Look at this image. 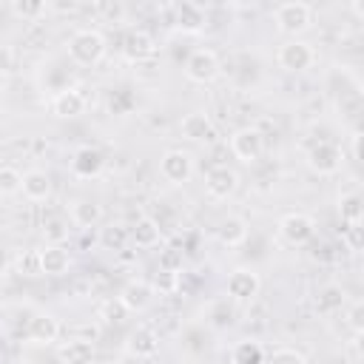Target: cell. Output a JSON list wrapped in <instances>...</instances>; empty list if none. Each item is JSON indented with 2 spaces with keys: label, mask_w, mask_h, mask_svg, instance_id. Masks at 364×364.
Here are the masks:
<instances>
[{
  "label": "cell",
  "mask_w": 364,
  "mask_h": 364,
  "mask_svg": "<svg viewBox=\"0 0 364 364\" xmlns=\"http://www.w3.org/2000/svg\"><path fill=\"white\" fill-rule=\"evenodd\" d=\"M176 28L185 34H199L208 26V11L199 3H182L176 6V17H173Z\"/></svg>",
  "instance_id": "e0dca14e"
},
{
  "label": "cell",
  "mask_w": 364,
  "mask_h": 364,
  "mask_svg": "<svg viewBox=\"0 0 364 364\" xmlns=\"http://www.w3.org/2000/svg\"><path fill=\"white\" fill-rule=\"evenodd\" d=\"M347 324H350L353 333H364V301H355L347 310Z\"/></svg>",
  "instance_id": "e575fe53"
},
{
  "label": "cell",
  "mask_w": 364,
  "mask_h": 364,
  "mask_svg": "<svg viewBox=\"0 0 364 364\" xmlns=\"http://www.w3.org/2000/svg\"><path fill=\"white\" fill-rule=\"evenodd\" d=\"M128 239H131V230H125L122 225H108L100 233V242L105 250H122L128 245Z\"/></svg>",
  "instance_id": "f1b7e54d"
},
{
  "label": "cell",
  "mask_w": 364,
  "mask_h": 364,
  "mask_svg": "<svg viewBox=\"0 0 364 364\" xmlns=\"http://www.w3.org/2000/svg\"><path fill=\"white\" fill-rule=\"evenodd\" d=\"M176 287H179V270L159 267L154 273V290H159V293H176Z\"/></svg>",
  "instance_id": "4dcf8cb0"
},
{
  "label": "cell",
  "mask_w": 364,
  "mask_h": 364,
  "mask_svg": "<svg viewBox=\"0 0 364 364\" xmlns=\"http://www.w3.org/2000/svg\"><path fill=\"white\" fill-rule=\"evenodd\" d=\"M353 344H355V353L364 358V333H355V341Z\"/></svg>",
  "instance_id": "60d3db41"
},
{
  "label": "cell",
  "mask_w": 364,
  "mask_h": 364,
  "mask_svg": "<svg viewBox=\"0 0 364 364\" xmlns=\"http://www.w3.org/2000/svg\"><path fill=\"white\" fill-rule=\"evenodd\" d=\"M350 11L364 20V0H353V3H350Z\"/></svg>",
  "instance_id": "f35d334b"
},
{
  "label": "cell",
  "mask_w": 364,
  "mask_h": 364,
  "mask_svg": "<svg viewBox=\"0 0 364 364\" xmlns=\"http://www.w3.org/2000/svg\"><path fill=\"white\" fill-rule=\"evenodd\" d=\"M338 216L344 225H355L364 222V199L358 193H344L338 199Z\"/></svg>",
  "instance_id": "4316f807"
},
{
  "label": "cell",
  "mask_w": 364,
  "mask_h": 364,
  "mask_svg": "<svg viewBox=\"0 0 364 364\" xmlns=\"http://www.w3.org/2000/svg\"><path fill=\"white\" fill-rule=\"evenodd\" d=\"M273 23H276V28L282 31V34H290L293 40H296V34H301V31H307L310 28V23H313V9L307 6V3H279L276 9H273Z\"/></svg>",
  "instance_id": "7a4b0ae2"
},
{
  "label": "cell",
  "mask_w": 364,
  "mask_h": 364,
  "mask_svg": "<svg viewBox=\"0 0 364 364\" xmlns=\"http://www.w3.org/2000/svg\"><path fill=\"white\" fill-rule=\"evenodd\" d=\"M270 364H307L304 355L299 350H290V347H282L270 355Z\"/></svg>",
  "instance_id": "836d02e7"
},
{
  "label": "cell",
  "mask_w": 364,
  "mask_h": 364,
  "mask_svg": "<svg viewBox=\"0 0 364 364\" xmlns=\"http://www.w3.org/2000/svg\"><path fill=\"white\" fill-rule=\"evenodd\" d=\"M60 336V321L51 313H34L26 324V341L31 344H54Z\"/></svg>",
  "instance_id": "7c38bea8"
},
{
  "label": "cell",
  "mask_w": 364,
  "mask_h": 364,
  "mask_svg": "<svg viewBox=\"0 0 364 364\" xmlns=\"http://www.w3.org/2000/svg\"><path fill=\"white\" fill-rule=\"evenodd\" d=\"M102 219V205L94 199H80L71 205V222L77 228H94Z\"/></svg>",
  "instance_id": "cb8c5ba5"
},
{
  "label": "cell",
  "mask_w": 364,
  "mask_h": 364,
  "mask_svg": "<svg viewBox=\"0 0 364 364\" xmlns=\"http://www.w3.org/2000/svg\"><path fill=\"white\" fill-rule=\"evenodd\" d=\"M125 350L134 355V358H151L159 353V336L151 330V327H136L128 341H125Z\"/></svg>",
  "instance_id": "ac0fdd59"
},
{
  "label": "cell",
  "mask_w": 364,
  "mask_h": 364,
  "mask_svg": "<svg viewBox=\"0 0 364 364\" xmlns=\"http://www.w3.org/2000/svg\"><path fill=\"white\" fill-rule=\"evenodd\" d=\"M230 364H264V350L253 338H242L230 350Z\"/></svg>",
  "instance_id": "d4e9b609"
},
{
  "label": "cell",
  "mask_w": 364,
  "mask_h": 364,
  "mask_svg": "<svg viewBox=\"0 0 364 364\" xmlns=\"http://www.w3.org/2000/svg\"><path fill=\"white\" fill-rule=\"evenodd\" d=\"M185 77H188L191 82H199V85L213 82V80L219 77V57H216L210 48H196V51H191L188 60H185Z\"/></svg>",
  "instance_id": "3957f363"
},
{
  "label": "cell",
  "mask_w": 364,
  "mask_h": 364,
  "mask_svg": "<svg viewBox=\"0 0 364 364\" xmlns=\"http://www.w3.org/2000/svg\"><path fill=\"white\" fill-rule=\"evenodd\" d=\"M179 131H182V136L191 139V142H208V139H213V134H216L210 117L202 114V111L185 114V117L179 119Z\"/></svg>",
  "instance_id": "2e32d148"
},
{
  "label": "cell",
  "mask_w": 364,
  "mask_h": 364,
  "mask_svg": "<svg viewBox=\"0 0 364 364\" xmlns=\"http://www.w3.org/2000/svg\"><path fill=\"white\" fill-rule=\"evenodd\" d=\"M23 196L28 202H46L51 196V176L46 171H26L23 173Z\"/></svg>",
  "instance_id": "44dd1931"
},
{
  "label": "cell",
  "mask_w": 364,
  "mask_h": 364,
  "mask_svg": "<svg viewBox=\"0 0 364 364\" xmlns=\"http://www.w3.org/2000/svg\"><path fill=\"white\" fill-rule=\"evenodd\" d=\"M128 313H142V310H148L151 307V301H154V284H148V282H142V279H134V282H128L122 290H119V299H117Z\"/></svg>",
  "instance_id": "8fae6325"
},
{
  "label": "cell",
  "mask_w": 364,
  "mask_h": 364,
  "mask_svg": "<svg viewBox=\"0 0 364 364\" xmlns=\"http://www.w3.org/2000/svg\"><path fill=\"white\" fill-rule=\"evenodd\" d=\"M11 11L23 20H37L40 14H46V3H40V0H14Z\"/></svg>",
  "instance_id": "1f68e13d"
},
{
  "label": "cell",
  "mask_w": 364,
  "mask_h": 364,
  "mask_svg": "<svg viewBox=\"0 0 364 364\" xmlns=\"http://www.w3.org/2000/svg\"><path fill=\"white\" fill-rule=\"evenodd\" d=\"M279 230L290 245H304L316 236V222H313V216L296 210V213H284L279 219Z\"/></svg>",
  "instance_id": "52a82bcc"
},
{
  "label": "cell",
  "mask_w": 364,
  "mask_h": 364,
  "mask_svg": "<svg viewBox=\"0 0 364 364\" xmlns=\"http://www.w3.org/2000/svg\"><path fill=\"white\" fill-rule=\"evenodd\" d=\"M94 358H97V350L85 338H71L57 350L60 364H94Z\"/></svg>",
  "instance_id": "d6986e66"
},
{
  "label": "cell",
  "mask_w": 364,
  "mask_h": 364,
  "mask_svg": "<svg viewBox=\"0 0 364 364\" xmlns=\"http://www.w3.org/2000/svg\"><path fill=\"white\" fill-rule=\"evenodd\" d=\"M68 57L77 65H94L105 57V37L97 28H80L68 37Z\"/></svg>",
  "instance_id": "6da1fadb"
},
{
  "label": "cell",
  "mask_w": 364,
  "mask_h": 364,
  "mask_svg": "<svg viewBox=\"0 0 364 364\" xmlns=\"http://www.w3.org/2000/svg\"><path fill=\"white\" fill-rule=\"evenodd\" d=\"M259 290H262V279H259V273H253L247 267H239L228 276V296L233 301H253L259 296Z\"/></svg>",
  "instance_id": "ba28073f"
},
{
  "label": "cell",
  "mask_w": 364,
  "mask_h": 364,
  "mask_svg": "<svg viewBox=\"0 0 364 364\" xmlns=\"http://www.w3.org/2000/svg\"><path fill=\"white\" fill-rule=\"evenodd\" d=\"M20 191H23V173L17 168H11V165L0 168V193L3 196H14Z\"/></svg>",
  "instance_id": "f546056e"
},
{
  "label": "cell",
  "mask_w": 364,
  "mask_h": 364,
  "mask_svg": "<svg viewBox=\"0 0 364 364\" xmlns=\"http://www.w3.org/2000/svg\"><path fill=\"white\" fill-rule=\"evenodd\" d=\"M216 239H219L222 245H228V247L242 245V242L247 239V225H245V219H239V216L222 219L219 228H216Z\"/></svg>",
  "instance_id": "603a6c76"
},
{
  "label": "cell",
  "mask_w": 364,
  "mask_h": 364,
  "mask_svg": "<svg viewBox=\"0 0 364 364\" xmlns=\"http://www.w3.org/2000/svg\"><path fill=\"white\" fill-rule=\"evenodd\" d=\"M159 173H162L168 182H173V185L188 182L191 173H193V159H191V154H185V151H165L162 159H159Z\"/></svg>",
  "instance_id": "9c48e42d"
},
{
  "label": "cell",
  "mask_w": 364,
  "mask_h": 364,
  "mask_svg": "<svg viewBox=\"0 0 364 364\" xmlns=\"http://www.w3.org/2000/svg\"><path fill=\"white\" fill-rule=\"evenodd\" d=\"M236 188H239V173L233 168H228V165H213L205 173V191L213 199H228Z\"/></svg>",
  "instance_id": "30bf717a"
},
{
  "label": "cell",
  "mask_w": 364,
  "mask_h": 364,
  "mask_svg": "<svg viewBox=\"0 0 364 364\" xmlns=\"http://www.w3.org/2000/svg\"><path fill=\"white\" fill-rule=\"evenodd\" d=\"M344 287H338V284H324L321 290H318V296H316V310L318 313H336V310H341V304H344Z\"/></svg>",
  "instance_id": "484cf974"
},
{
  "label": "cell",
  "mask_w": 364,
  "mask_h": 364,
  "mask_svg": "<svg viewBox=\"0 0 364 364\" xmlns=\"http://www.w3.org/2000/svg\"><path fill=\"white\" fill-rule=\"evenodd\" d=\"M102 165H105V159H102V154H100L97 148H91V145H85V148H80V151L74 154V159H71V171H74L77 176H82V179H91V176H100V171H102Z\"/></svg>",
  "instance_id": "ffe728a7"
},
{
  "label": "cell",
  "mask_w": 364,
  "mask_h": 364,
  "mask_svg": "<svg viewBox=\"0 0 364 364\" xmlns=\"http://www.w3.org/2000/svg\"><path fill=\"white\" fill-rule=\"evenodd\" d=\"M119 48H122V57H125L128 63H145V60L154 57V51H156L154 37H151L148 31H142V28L131 31V34L122 40Z\"/></svg>",
  "instance_id": "9a60e30c"
},
{
  "label": "cell",
  "mask_w": 364,
  "mask_h": 364,
  "mask_svg": "<svg viewBox=\"0 0 364 364\" xmlns=\"http://www.w3.org/2000/svg\"><path fill=\"white\" fill-rule=\"evenodd\" d=\"M85 105H88V100H85V94L77 91V88H63V91H57L54 100H51L54 117H63V119H74V117L85 114Z\"/></svg>",
  "instance_id": "4fadbf2b"
},
{
  "label": "cell",
  "mask_w": 364,
  "mask_h": 364,
  "mask_svg": "<svg viewBox=\"0 0 364 364\" xmlns=\"http://www.w3.org/2000/svg\"><path fill=\"white\" fill-rule=\"evenodd\" d=\"M97 9H100V11H105V14H111V17H119V14H122V9H119V6H105V3H102V6H97Z\"/></svg>",
  "instance_id": "ab89813d"
},
{
  "label": "cell",
  "mask_w": 364,
  "mask_h": 364,
  "mask_svg": "<svg viewBox=\"0 0 364 364\" xmlns=\"http://www.w3.org/2000/svg\"><path fill=\"white\" fill-rule=\"evenodd\" d=\"M159 267H168V270H179V273H182V256H176L173 250H165Z\"/></svg>",
  "instance_id": "d590c367"
},
{
  "label": "cell",
  "mask_w": 364,
  "mask_h": 364,
  "mask_svg": "<svg viewBox=\"0 0 364 364\" xmlns=\"http://www.w3.org/2000/svg\"><path fill=\"white\" fill-rule=\"evenodd\" d=\"M131 242H134L136 247H142V250L156 247V245L162 242V225H159L156 219H151V216L136 219V225L131 228Z\"/></svg>",
  "instance_id": "7402d4cb"
},
{
  "label": "cell",
  "mask_w": 364,
  "mask_h": 364,
  "mask_svg": "<svg viewBox=\"0 0 364 364\" xmlns=\"http://www.w3.org/2000/svg\"><path fill=\"white\" fill-rule=\"evenodd\" d=\"M307 165L313 173L318 176H330L341 168V148L333 145V142H316L310 151H307Z\"/></svg>",
  "instance_id": "8992f818"
},
{
  "label": "cell",
  "mask_w": 364,
  "mask_h": 364,
  "mask_svg": "<svg viewBox=\"0 0 364 364\" xmlns=\"http://www.w3.org/2000/svg\"><path fill=\"white\" fill-rule=\"evenodd\" d=\"M276 60H279V65H282L284 71H304V68H310V65L316 63V51H313V46L304 43V40H287V43L279 48Z\"/></svg>",
  "instance_id": "277c9868"
},
{
  "label": "cell",
  "mask_w": 364,
  "mask_h": 364,
  "mask_svg": "<svg viewBox=\"0 0 364 364\" xmlns=\"http://www.w3.org/2000/svg\"><path fill=\"white\" fill-rule=\"evenodd\" d=\"M125 313H128V310H125L119 301H117V304H108V307H105V321H114V324H117V321H122Z\"/></svg>",
  "instance_id": "8d00e7d4"
},
{
  "label": "cell",
  "mask_w": 364,
  "mask_h": 364,
  "mask_svg": "<svg viewBox=\"0 0 364 364\" xmlns=\"http://www.w3.org/2000/svg\"><path fill=\"white\" fill-rule=\"evenodd\" d=\"M37 259H40V273L46 276H65L68 267H71V253L63 247V245H46L37 250Z\"/></svg>",
  "instance_id": "5bb4252c"
},
{
  "label": "cell",
  "mask_w": 364,
  "mask_h": 364,
  "mask_svg": "<svg viewBox=\"0 0 364 364\" xmlns=\"http://www.w3.org/2000/svg\"><path fill=\"white\" fill-rule=\"evenodd\" d=\"M230 151L236 159L242 162H256L262 154H264V136L259 128H239L233 136H230Z\"/></svg>",
  "instance_id": "5b68a950"
},
{
  "label": "cell",
  "mask_w": 364,
  "mask_h": 364,
  "mask_svg": "<svg viewBox=\"0 0 364 364\" xmlns=\"http://www.w3.org/2000/svg\"><path fill=\"white\" fill-rule=\"evenodd\" d=\"M43 236H46V245H63V242H68V222L63 216H48L43 222Z\"/></svg>",
  "instance_id": "83f0119b"
},
{
  "label": "cell",
  "mask_w": 364,
  "mask_h": 364,
  "mask_svg": "<svg viewBox=\"0 0 364 364\" xmlns=\"http://www.w3.org/2000/svg\"><path fill=\"white\" fill-rule=\"evenodd\" d=\"M344 245L350 250H364V222H355V225L344 228Z\"/></svg>",
  "instance_id": "d6a6232c"
},
{
  "label": "cell",
  "mask_w": 364,
  "mask_h": 364,
  "mask_svg": "<svg viewBox=\"0 0 364 364\" xmlns=\"http://www.w3.org/2000/svg\"><path fill=\"white\" fill-rule=\"evenodd\" d=\"M353 156H355L358 162H364V131H358V134L353 136Z\"/></svg>",
  "instance_id": "74e56055"
}]
</instances>
